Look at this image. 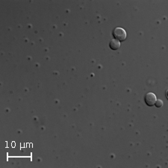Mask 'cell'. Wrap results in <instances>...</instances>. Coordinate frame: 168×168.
Returning <instances> with one entry per match:
<instances>
[{
  "label": "cell",
  "mask_w": 168,
  "mask_h": 168,
  "mask_svg": "<svg viewBox=\"0 0 168 168\" xmlns=\"http://www.w3.org/2000/svg\"><path fill=\"white\" fill-rule=\"evenodd\" d=\"M113 36L114 37V38L117 41H120V42H123V41H124L126 39L127 34H126V31L123 28L117 27L114 29V31H113Z\"/></svg>",
  "instance_id": "1"
},
{
  "label": "cell",
  "mask_w": 168,
  "mask_h": 168,
  "mask_svg": "<svg viewBox=\"0 0 168 168\" xmlns=\"http://www.w3.org/2000/svg\"><path fill=\"white\" fill-rule=\"evenodd\" d=\"M156 100H157V98H156L155 94L153 93H148L144 96V102L148 106L154 105Z\"/></svg>",
  "instance_id": "2"
},
{
  "label": "cell",
  "mask_w": 168,
  "mask_h": 168,
  "mask_svg": "<svg viewBox=\"0 0 168 168\" xmlns=\"http://www.w3.org/2000/svg\"><path fill=\"white\" fill-rule=\"evenodd\" d=\"M109 47L112 50H117L120 47V42L117 41L116 39L111 40L109 43Z\"/></svg>",
  "instance_id": "3"
},
{
  "label": "cell",
  "mask_w": 168,
  "mask_h": 168,
  "mask_svg": "<svg viewBox=\"0 0 168 168\" xmlns=\"http://www.w3.org/2000/svg\"><path fill=\"white\" fill-rule=\"evenodd\" d=\"M155 105L157 108H161V106L163 105L162 100H161V99H157L155 103Z\"/></svg>",
  "instance_id": "4"
}]
</instances>
